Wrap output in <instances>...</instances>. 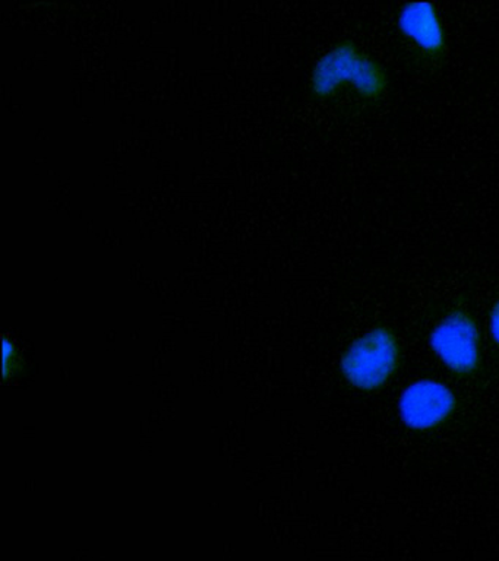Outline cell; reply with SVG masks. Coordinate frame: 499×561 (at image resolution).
Returning a JSON list of instances; mask_svg holds the SVG:
<instances>
[{"label": "cell", "mask_w": 499, "mask_h": 561, "mask_svg": "<svg viewBox=\"0 0 499 561\" xmlns=\"http://www.w3.org/2000/svg\"><path fill=\"white\" fill-rule=\"evenodd\" d=\"M401 354L397 332L387 324H376L350 342L340 357V373L353 389L378 392L397 375Z\"/></svg>", "instance_id": "2"}, {"label": "cell", "mask_w": 499, "mask_h": 561, "mask_svg": "<svg viewBox=\"0 0 499 561\" xmlns=\"http://www.w3.org/2000/svg\"><path fill=\"white\" fill-rule=\"evenodd\" d=\"M488 333L490 340L499 348V298L490 306L488 313Z\"/></svg>", "instance_id": "6"}, {"label": "cell", "mask_w": 499, "mask_h": 561, "mask_svg": "<svg viewBox=\"0 0 499 561\" xmlns=\"http://www.w3.org/2000/svg\"><path fill=\"white\" fill-rule=\"evenodd\" d=\"M401 37L432 65H441L449 51V39L440 8L433 2H407L397 13Z\"/></svg>", "instance_id": "5"}, {"label": "cell", "mask_w": 499, "mask_h": 561, "mask_svg": "<svg viewBox=\"0 0 499 561\" xmlns=\"http://www.w3.org/2000/svg\"><path fill=\"white\" fill-rule=\"evenodd\" d=\"M438 362L457 377H472L481 364V332L475 316L463 307L446 311L428 335Z\"/></svg>", "instance_id": "3"}, {"label": "cell", "mask_w": 499, "mask_h": 561, "mask_svg": "<svg viewBox=\"0 0 499 561\" xmlns=\"http://www.w3.org/2000/svg\"><path fill=\"white\" fill-rule=\"evenodd\" d=\"M458 408L457 393L445 381L422 377L402 388L397 414L410 432L428 433L453 420Z\"/></svg>", "instance_id": "4"}, {"label": "cell", "mask_w": 499, "mask_h": 561, "mask_svg": "<svg viewBox=\"0 0 499 561\" xmlns=\"http://www.w3.org/2000/svg\"><path fill=\"white\" fill-rule=\"evenodd\" d=\"M309 83L318 99H330L343 88H352L365 103H378L387 94L389 75L387 68L356 42L343 39L319 57Z\"/></svg>", "instance_id": "1"}]
</instances>
